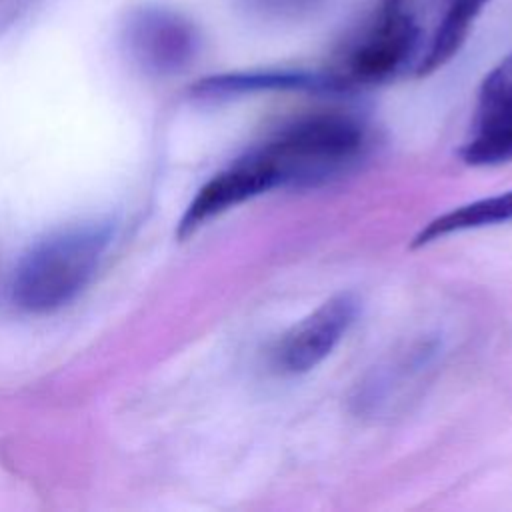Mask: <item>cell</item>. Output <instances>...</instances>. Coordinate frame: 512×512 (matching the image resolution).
<instances>
[{"mask_svg": "<svg viewBox=\"0 0 512 512\" xmlns=\"http://www.w3.org/2000/svg\"><path fill=\"white\" fill-rule=\"evenodd\" d=\"M268 90H306V92H342L338 82L328 70H260V72H234L202 78L192 86L198 98H228Z\"/></svg>", "mask_w": 512, "mask_h": 512, "instance_id": "obj_7", "label": "cell"}, {"mask_svg": "<svg viewBox=\"0 0 512 512\" xmlns=\"http://www.w3.org/2000/svg\"><path fill=\"white\" fill-rule=\"evenodd\" d=\"M112 242V226L90 222L34 244L18 262L14 302L28 312H52L72 302L98 272Z\"/></svg>", "mask_w": 512, "mask_h": 512, "instance_id": "obj_2", "label": "cell"}, {"mask_svg": "<svg viewBox=\"0 0 512 512\" xmlns=\"http://www.w3.org/2000/svg\"><path fill=\"white\" fill-rule=\"evenodd\" d=\"M250 10L262 16L292 18L314 10L322 0H242Z\"/></svg>", "mask_w": 512, "mask_h": 512, "instance_id": "obj_10", "label": "cell"}, {"mask_svg": "<svg viewBox=\"0 0 512 512\" xmlns=\"http://www.w3.org/2000/svg\"><path fill=\"white\" fill-rule=\"evenodd\" d=\"M356 314V294H334L280 336L272 352L274 368L290 376L310 372L332 354L354 324Z\"/></svg>", "mask_w": 512, "mask_h": 512, "instance_id": "obj_5", "label": "cell"}, {"mask_svg": "<svg viewBox=\"0 0 512 512\" xmlns=\"http://www.w3.org/2000/svg\"><path fill=\"white\" fill-rule=\"evenodd\" d=\"M424 0H374L338 46L328 72L342 92L398 76L422 44Z\"/></svg>", "mask_w": 512, "mask_h": 512, "instance_id": "obj_3", "label": "cell"}, {"mask_svg": "<svg viewBox=\"0 0 512 512\" xmlns=\"http://www.w3.org/2000/svg\"><path fill=\"white\" fill-rule=\"evenodd\" d=\"M366 126L346 112L298 116L218 172L224 194L244 204L274 188L316 186L352 170L366 154Z\"/></svg>", "mask_w": 512, "mask_h": 512, "instance_id": "obj_1", "label": "cell"}, {"mask_svg": "<svg viewBox=\"0 0 512 512\" xmlns=\"http://www.w3.org/2000/svg\"><path fill=\"white\" fill-rule=\"evenodd\" d=\"M504 222H512V192L480 198L436 216L414 236L410 248L428 246L448 234Z\"/></svg>", "mask_w": 512, "mask_h": 512, "instance_id": "obj_8", "label": "cell"}, {"mask_svg": "<svg viewBox=\"0 0 512 512\" xmlns=\"http://www.w3.org/2000/svg\"><path fill=\"white\" fill-rule=\"evenodd\" d=\"M122 38L132 60L154 76L186 70L200 50L196 26L182 12L162 4H142L130 10Z\"/></svg>", "mask_w": 512, "mask_h": 512, "instance_id": "obj_4", "label": "cell"}, {"mask_svg": "<svg viewBox=\"0 0 512 512\" xmlns=\"http://www.w3.org/2000/svg\"><path fill=\"white\" fill-rule=\"evenodd\" d=\"M460 158L470 166L512 162V54L496 64L480 84Z\"/></svg>", "mask_w": 512, "mask_h": 512, "instance_id": "obj_6", "label": "cell"}, {"mask_svg": "<svg viewBox=\"0 0 512 512\" xmlns=\"http://www.w3.org/2000/svg\"><path fill=\"white\" fill-rule=\"evenodd\" d=\"M486 2L488 0H448L432 42L416 68L418 76L436 72L460 52L474 20L480 16Z\"/></svg>", "mask_w": 512, "mask_h": 512, "instance_id": "obj_9", "label": "cell"}]
</instances>
